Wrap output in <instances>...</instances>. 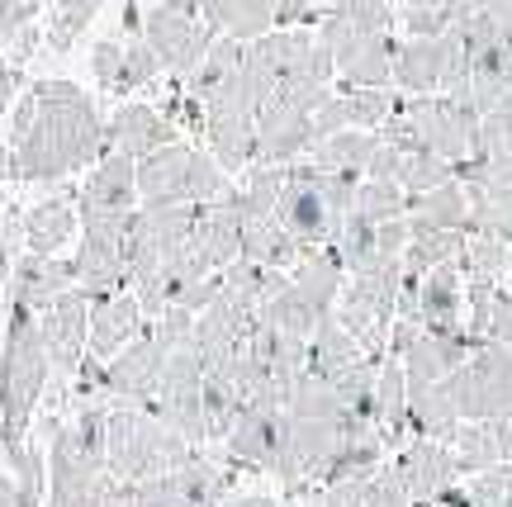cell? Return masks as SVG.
I'll list each match as a JSON object with an SVG mask.
<instances>
[{
	"label": "cell",
	"instance_id": "30",
	"mask_svg": "<svg viewBox=\"0 0 512 507\" xmlns=\"http://www.w3.org/2000/svg\"><path fill=\"white\" fill-rule=\"evenodd\" d=\"M100 5H105V0H57V19H53V29H48V43H53L57 53L72 48V38L91 24Z\"/></svg>",
	"mask_w": 512,
	"mask_h": 507
},
{
	"label": "cell",
	"instance_id": "7",
	"mask_svg": "<svg viewBox=\"0 0 512 507\" xmlns=\"http://www.w3.org/2000/svg\"><path fill=\"white\" fill-rule=\"evenodd\" d=\"M313 143H318V138H313L309 109L280 100L275 91L261 100V109H256V162L290 166L294 157H304Z\"/></svg>",
	"mask_w": 512,
	"mask_h": 507
},
{
	"label": "cell",
	"instance_id": "8",
	"mask_svg": "<svg viewBox=\"0 0 512 507\" xmlns=\"http://www.w3.org/2000/svg\"><path fill=\"white\" fill-rule=\"evenodd\" d=\"M460 29L451 24L446 34L437 38H408L394 48V86L403 95H432L441 91V76H446V62L456 53Z\"/></svg>",
	"mask_w": 512,
	"mask_h": 507
},
{
	"label": "cell",
	"instance_id": "31",
	"mask_svg": "<svg viewBox=\"0 0 512 507\" xmlns=\"http://www.w3.org/2000/svg\"><path fill=\"white\" fill-rule=\"evenodd\" d=\"M366 507H413L408 489L399 484V474L380 465V470H370V484H366Z\"/></svg>",
	"mask_w": 512,
	"mask_h": 507
},
{
	"label": "cell",
	"instance_id": "10",
	"mask_svg": "<svg viewBox=\"0 0 512 507\" xmlns=\"http://www.w3.org/2000/svg\"><path fill=\"white\" fill-rule=\"evenodd\" d=\"M166 356H171V346H166L157 332L143 337V342H128L124 351H119V361L105 370V389L128 403H147L152 389H157V380H162Z\"/></svg>",
	"mask_w": 512,
	"mask_h": 507
},
{
	"label": "cell",
	"instance_id": "20",
	"mask_svg": "<svg viewBox=\"0 0 512 507\" xmlns=\"http://www.w3.org/2000/svg\"><path fill=\"white\" fill-rule=\"evenodd\" d=\"M408 218H413V223H427V228H465L470 195H465V185L451 176V181L432 185V190H422V195H408Z\"/></svg>",
	"mask_w": 512,
	"mask_h": 507
},
{
	"label": "cell",
	"instance_id": "14",
	"mask_svg": "<svg viewBox=\"0 0 512 507\" xmlns=\"http://www.w3.org/2000/svg\"><path fill=\"white\" fill-rule=\"evenodd\" d=\"M190 157H195V147H185V143H166V147H157V152L138 157V195H143L147 204L190 200V195H185Z\"/></svg>",
	"mask_w": 512,
	"mask_h": 507
},
{
	"label": "cell",
	"instance_id": "27",
	"mask_svg": "<svg viewBox=\"0 0 512 507\" xmlns=\"http://www.w3.org/2000/svg\"><path fill=\"white\" fill-rule=\"evenodd\" d=\"M166 62L157 57V48L147 43V38H133V43H124V62H119V76H114V95H128L138 91V86H147V81H157V72H162Z\"/></svg>",
	"mask_w": 512,
	"mask_h": 507
},
{
	"label": "cell",
	"instance_id": "28",
	"mask_svg": "<svg viewBox=\"0 0 512 507\" xmlns=\"http://www.w3.org/2000/svg\"><path fill=\"white\" fill-rule=\"evenodd\" d=\"M465 233H484V237H503V242H512V190L508 195H470Z\"/></svg>",
	"mask_w": 512,
	"mask_h": 507
},
{
	"label": "cell",
	"instance_id": "15",
	"mask_svg": "<svg viewBox=\"0 0 512 507\" xmlns=\"http://www.w3.org/2000/svg\"><path fill=\"white\" fill-rule=\"evenodd\" d=\"M133 195H138V157L105 152L100 166H95V176L81 190V209H119V214H128Z\"/></svg>",
	"mask_w": 512,
	"mask_h": 507
},
{
	"label": "cell",
	"instance_id": "4",
	"mask_svg": "<svg viewBox=\"0 0 512 507\" xmlns=\"http://www.w3.org/2000/svg\"><path fill=\"white\" fill-rule=\"evenodd\" d=\"M399 109L408 114V124L418 133L422 147L441 152L446 162H460L475 152V133H479V109L470 100H456L446 91H432V95H408L399 100Z\"/></svg>",
	"mask_w": 512,
	"mask_h": 507
},
{
	"label": "cell",
	"instance_id": "36",
	"mask_svg": "<svg viewBox=\"0 0 512 507\" xmlns=\"http://www.w3.org/2000/svg\"><path fill=\"white\" fill-rule=\"evenodd\" d=\"M15 81H19V72L10 67V62H0V109L10 105V95H15Z\"/></svg>",
	"mask_w": 512,
	"mask_h": 507
},
{
	"label": "cell",
	"instance_id": "32",
	"mask_svg": "<svg viewBox=\"0 0 512 507\" xmlns=\"http://www.w3.org/2000/svg\"><path fill=\"white\" fill-rule=\"evenodd\" d=\"M38 19V0H0V48H10Z\"/></svg>",
	"mask_w": 512,
	"mask_h": 507
},
{
	"label": "cell",
	"instance_id": "6",
	"mask_svg": "<svg viewBox=\"0 0 512 507\" xmlns=\"http://www.w3.org/2000/svg\"><path fill=\"white\" fill-rule=\"evenodd\" d=\"M389 470L399 474V484L408 489L413 507H437L441 493L460 479V460H456V451H451L446 441L413 436V441H403L399 446V455H394V465H389Z\"/></svg>",
	"mask_w": 512,
	"mask_h": 507
},
{
	"label": "cell",
	"instance_id": "19",
	"mask_svg": "<svg viewBox=\"0 0 512 507\" xmlns=\"http://www.w3.org/2000/svg\"><path fill=\"white\" fill-rule=\"evenodd\" d=\"M200 15H204V24H214L219 34L242 38V43H252V38L275 29L271 0H204Z\"/></svg>",
	"mask_w": 512,
	"mask_h": 507
},
{
	"label": "cell",
	"instance_id": "21",
	"mask_svg": "<svg viewBox=\"0 0 512 507\" xmlns=\"http://www.w3.org/2000/svg\"><path fill=\"white\" fill-rule=\"evenodd\" d=\"M451 451L460 460V474H479V470H494L503 465L508 455H503V441H498L494 422L484 417V422H460L456 436H451Z\"/></svg>",
	"mask_w": 512,
	"mask_h": 507
},
{
	"label": "cell",
	"instance_id": "11",
	"mask_svg": "<svg viewBox=\"0 0 512 507\" xmlns=\"http://www.w3.org/2000/svg\"><path fill=\"white\" fill-rule=\"evenodd\" d=\"M105 143H110V152L147 157L157 147L176 143V124L152 105H124V109H114V119L105 124Z\"/></svg>",
	"mask_w": 512,
	"mask_h": 507
},
{
	"label": "cell",
	"instance_id": "17",
	"mask_svg": "<svg viewBox=\"0 0 512 507\" xmlns=\"http://www.w3.org/2000/svg\"><path fill=\"white\" fill-rule=\"evenodd\" d=\"M408 427L418 436H432V441H446L460 427V408L451 399L446 380H432V384H408Z\"/></svg>",
	"mask_w": 512,
	"mask_h": 507
},
{
	"label": "cell",
	"instance_id": "2",
	"mask_svg": "<svg viewBox=\"0 0 512 507\" xmlns=\"http://www.w3.org/2000/svg\"><path fill=\"white\" fill-rule=\"evenodd\" d=\"M43 375H48V342H43L38 323L29 318V304H19L10 342H5V375H0V399H5V427L0 432H5L10 451H19V436H24L29 408L38 403Z\"/></svg>",
	"mask_w": 512,
	"mask_h": 507
},
{
	"label": "cell",
	"instance_id": "18",
	"mask_svg": "<svg viewBox=\"0 0 512 507\" xmlns=\"http://www.w3.org/2000/svg\"><path fill=\"white\" fill-rule=\"evenodd\" d=\"M375 147H380V133H375V128H342V133L318 138L309 152H313V166H318V171H351V176H366Z\"/></svg>",
	"mask_w": 512,
	"mask_h": 507
},
{
	"label": "cell",
	"instance_id": "16",
	"mask_svg": "<svg viewBox=\"0 0 512 507\" xmlns=\"http://www.w3.org/2000/svg\"><path fill=\"white\" fill-rule=\"evenodd\" d=\"M138 323H143V304L138 299H124V294H110V299H95L91 304V332H86V342H91V356H114V351H124L133 337H138Z\"/></svg>",
	"mask_w": 512,
	"mask_h": 507
},
{
	"label": "cell",
	"instance_id": "26",
	"mask_svg": "<svg viewBox=\"0 0 512 507\" xmlns=\"http://www.w3.org/2000/svg\"><path fill=\"white\" fill-rule=\"evenodd\" d=\"M356 214H366L370 223L408 214V190H403L399 181H375V176H366V181L356 185Z\"/></svg>",
	"mask_w": 512,
	"mask_h": 507
},
{
	"label": "cell",
	"instance_id": "29",
	"mask_svg": "<svg viewBox=\"0 0 512 507\" xmlns=\"http://www.w3.org/2000/svg\"><path fill=\"white\" fill-rule=\"evenodd\" d=\"M456 370V361L446 356V346L432 337V332H422L418 346L403 356V375H408V384H432V380H446Z\"/></svg>",
	"mask_w": 512,
	"mask_h": 507
},
{
	"label": "cell",
	"instance_id": "37",
	"mask_svg": "<svg viewBox=\"0 0 512 507\" xmlns=\"http://www.w3.org/2000/svg\"><path fill=\"white\" fill-rule=\"evenodd\" d=\"M223 507H275L271 498H233V503H223Z\"/></svg>",
	"mask_w": 512,
	"mask_h": 507
},
{
	"label": "cell",
	"instance_id": "12",
	"mask_svg": "<svg viewBox=\"0 0 512 507\" xmlns=\"http://www.w3.org/2000/svg\"><path fill=\"white\" fill-rule=\"evenodd\" d=\"M460 313H465V271L460 261H441L418 280V318L427 332H437V327H465Z\"/></svg>",
	"mask_w": 512,
	"mask_h": 507
},
{
	"label": "cell",
	"instance_id": "13",
	"mask_svg": "<svg viewBox=\"0 0 512 507\" xmlns=\"http://www.w3.org/2000/svg\"><path fill=\"white\" fill-rule=\"evenodd\" d=\"M394 34H361L351 38L347 48L337 53V76H342V91L351 86H389L394 81Z\"/></svg>",
	"mask_w": 512,
	"mask_h": 507
},
{
	"label": "cell",
	"instance_id": "25",
	"mask_svg": "<svg viewBox=\"0 0 512 507\" xmlns=\"http://www.w3.org/2000/svg\"><path fill=\"white\" fill-rule=\"evenodd\" d=\"M342 105H347L351 128H380L394 114L399 95L389 91V86H351V91H342Z\"/></svg>",
	"mask_w": 512,
	"mask_h": 507
},
{
	"label": "cell",
	"instance_id": "23",
	"mask_svg": "<svg viewBox=\"0 0 512 507\" xmlns=\"http://www.w3.org/2000/svg\"><path fill=\"white\" fill-rule=\"evenodd\" d=\"M76 233V209L67 200H48V204H38L34 218H29V247H34L38 256H48L57 252L67 237Z\"/></svg>",
	"mask_w": 512,
	"mask_h": 507
},
{
	"label": "cell",
	"instance_id": "38",
	"mask_svg": "<svg viewBox=\"0 0 512 507\" xmlns=\"http://www.w3.org/2000/svg\"><path fill=\"white\" fill-rule=\"evenodd\" d=\"M408 5H451V0H408Z\"/></svg>",
	"mask_w": 512,
	"mask_h": 507
},
{
	"label": "cell",
	"instance_id": "9",
	"mask_svg": "<svg viewBox=\"0 0 512 507\" xmlns=\"http://www.w3.org/2000/svg\"><path fill=\"white\" fill-rule=\"evenodd\" d=\"M204 133L223 171H242L247 162H256V109L204 100Z\"/></svg>",
	"mask_w": 512,
	"mask_h": 507
},
{
	"label": "cell",
	"instance_id": "22",
	"mask_svg": "<svg viewBox=\"0 0 512 507\" xmlns=\"http://www.w3.org/2000/svg\"><path fill=\"white\" fill-rule=\"evenodd\" d=\"M460 271H465V280H508V271H512L508 242L503 237H484V233H465Z\"/></svg>",
	"mask_w": 512,
	"mask_h": 507
},
{
	"label": "cell",
	"instance_id": "34",
	"mask_svg": "<svg viewBox=\"0 0 512 507\" xmlns=\"http://www.w3.org/2000/svg\"><path fill=\"white\" fill-rule=\"evenodd\" d=\"M366 484H370V474L337 479V484H328V503L323 507H366Z\"/></svg>",
	"mask_w": 512,
	"mask_h": 507
},
{
	"label": "cell",
	"instance_id": "3",
	"mask_svg": "<svg viewBox=\"0 0 512 507\" xmlns=\"http://www.w3.org/2000/svg\"><path fill=\"white\" fill-rule=\"evenodd\" d=\"M446 389L460 408V422L512 413V346L494 337H475L470 356L446 375Z\"/></svg>",
	"mask_w": 512,
	"mask_h": 507
},
{
	"label": "cell",
	"instance_id": "1",
	"mask_svg": "<svg viewBox=\"0 0 512 507\" xmlns=\"http://www.w3.org/2000/svg\"><path fill=\"white\" fill-rule=\"evenodd\" d=\"M29 95H34V124L24 128V138H15V176L57 181L110 152L91 95H81L72 81H38Z\"/></svg>",
	"mask_w": 512,
	"mask_h": 507
},
{
	"label": "cell",
	"instance_id": "35",
	"mask_svg": "<svg viewBox=\"0 0 512 507\" xmlns=\"http://www.w3.org/2000/svg\"><path fill=\"white\" fill-rule=\"evenodd\" d=\"M271 10H275V29H294V24L313 19V0H271Z\"/></svg>",
	"mask_w": 512,
	"mask_h": 507
},
{
	"label": "cell",
	"instance_id": "5",
	"mask_svg": "<svg viewBox=\"0 0 512 507\" xmlns=\"http://www.w3.org/2000/svg\"><path fill=\"white\" fill-rule=\"evenodd\" d=\"M143 38L157 48V57L166 62V72H176L185 81V76L204 62V53H209V43L219 38V29L204 24L200 15H185V10H176V5L162 0V5H152L143 15Z\"/></svg>",
	"mask_w": 512,
	"mask_h": 507
},
{
	"label": "cell",
	"instance_id": "24",
	"mask_svg": "<svg viewBox=\"0 0 512 507\" xmlns=\"http://www.w3.org/2000/svg\"><path fill=\"white\" fill-rule=\"evenodd\" d=\"M451 176H456V162H446L432 147H413V152H403V162H399V185L408 195H422V190L451 181Z\"/></svg>",
	"mask_w": 512,
	"mask_h": 507
},
{
	"label": "cell",
	"instance_id": "39",
	"mask_svg": "<svg viewBox=\"0 0 512 507\" xmlns=\"http://www.w3.org/2000/svg\"><path fill=\"white\" fill-rule=\"evenodd\" d=\"M323 5H342V0H323Z\"/></svg>",
	"mask_w": 512,
	"mask_h": 507
},
{
	"label": "cell",
	"instance_id": "33",
	"mask_svg": "<svg viewBox=\"0 0 512 507\" xmlns=\"http://www.w3.org/2000/svg\"><path fill=\"white\" fill-rule=\"evenodd\" d=\"M119 62H124V43H119V38H100L95 53H91V67H95V76H100L105 91H110L114 76H119Z\"/></svg>",
	"mask_w": 512,
	"mask_h": 507
}]
</instances>
